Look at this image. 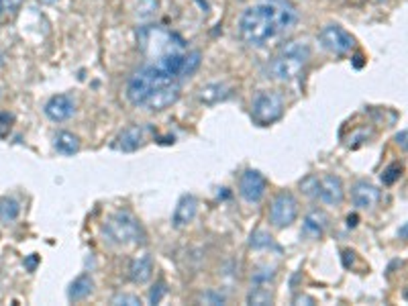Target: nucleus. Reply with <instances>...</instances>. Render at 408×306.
I'll list each match as a JSON object with an SVG mask.
<instances>
[{"instance_id": "1", "label": "nucleus", "mask_w": 408, "mask_h": 306, "mask_svg": "<svg viewBox=\"0 0 408 306\" xmlns=\"http://www.w3.org/2000/svg\"><path fill=\"white\" fill-rule=\"evenodd\" d=\"M296 23V10L284 0H259L239 19V37L247 47H264Z\"/></svg>"}, {"instance_id": "2", "label": "nucleus", "mask_w": 408, "mask_h": 306, "mask_svg": "<svg viewBox=\"0 0 408 306\" xmlns=\"http://www.w3.org/2000/svg\"><path fill=\"white\" fill-rule=\"evenodd\" d=\"M175 76L162 63L160 60H155V63L139 69L137 74L131 76L129 84H127V90H125V96L127 100L133 105V107H143L145 100L162 86H168V84H174Z\"/></svg>"}, {"instance_id": "3", "label": "nucleus", "mask_w": 408, "mask_h": 306, "mask_svg": "<svg viewBox=\"0 0 408 306\" xmlns=\"http://www.w3.org/2000/svg\"><path fill=\"white\" fill-rule=\"evenodd\" d=\"M310 61V47L304 41H290L270 61V76L278 82H294L302 76Z\"/></svg>"}, {"instance_id": "4", "label": "nucleus", "mask_w": 408, "mask_h": 306, "mask_svg": "<svg viewBox=\"0 0 408 306\" xmlns=\"http://www.w3.org/2000/svg\"><path fill=\"white\" fill-rule=\"evenodd\" d=\"M300 188L306 196L321 200L327 206H339L345 198L343 182L335 174H325V176H308L300 182Z\"/></svg>"}, {"instance_id": "5", "label": "nucleus", "mask_w": 408, "mask_h": 306, "mask_svg": "<svg viewBox=\"0 0 408 306\" xmlns=\"http://www.w3.org/2000/svg\"><path fill=\"white\" fill-rule=\"evenodd\" d=\"M105 235L115 245H137L141 241V225L129 212H115L105 223Z\"/></svg>"}, {"instance_id": "6", "label": "nucleus", "mask_w": 408, "mask_h": 306, "mask_svg": "<svg viewBox=\"0 0 408 306\" xmlns=\"http://www.w3.org/2000/svg\"><path fill=\"white\" fill-rule=\"evenodd\" d=\"M284 115V98L276 90H264L253 98L251 117L257 124H272Z\"/></svg>"}, {"instance_id": "7", "label": "nucleus", "mask_w": 408, "mask_h": 306, "mask_svg": "<svg viewBox=\"0 0 408 306\" xmlns=\"http://www.w3.org/2000/svg\"><path fill=\"white\" fill-rule=\"evenodd\" d=\"M298 217V200L292 192H280L270 206V223L276 229H286Z\"/></svg>"}, {"instance_id": "8", "label": "nucleus", "mask_w": 408, "mask_h": 306, "mask_svg": "<svg viewBox=\"0 0 408 306\" xmlns=\"http://www.w3.org/2000/svg\"><path fill=\"white\" fill-rule=\"evenodd\" d=\"M319 43L323 50L335 54V56H345L355 47V39L350 31H345L341 25H327L319 33Z\"/></svg>"}, {"instance_id": "9", "label": "nucleus", "mask_w": 408, "mask_h": 306, "mask_svg": "<svg viewBox=\"0 0 408 306\" xmlns=\"http://www.w3.org/2000/svg\"><path fill=\"white\" fill-rule=\"evenodd\" d=\"M268 180L264 178L261 172L257 170H245L241 180H239V194L245 202H259L266 196Z\"/></svg>"}, {"instance_id": "10", "label": "nucleus", "mask_w": 408, "mask_h": 306, "mask_svg": "<svg viewBox=\"0 0 408 306\" xmlns=\"http://www.w3.org/2000/svg\"><path fill=\"white\" fill-rule=\"evenodd\" d=\"M45 115L54 122H63L76 115V100L69 94H56L45 102Z\"/></svg>"}, {"instance_id": "11", "label": "nucleus", "mask_w": 408, "mask_h": 306, "mask_svg": "<svg viewBox=\"0 0 408 306\" xmlns=\"http://www.w3.org/2000/svg\"><path fill=\"white\" fill-rule=\"evenodd\" d=\"M178 98H180V86L174 82V84H168V86L158 88V90L145 100L143 109H147V111H151V113H162V111H166V109H170L172 105H175Z\"/></svg>"}, {"instance_id": "12", "label": "nucleus", "mask_w": 408, "mask_h": 306, "mask_svg": "<svg viewBox=\"0 0 408 306\" xmlns=\"http://www.w3.org/2000/svg\"><path fill=\"white\" fill-rule=\"evenodd\" d=\"M351 200L357 208H363V210H372L378 200H380V190L374 186V184L365 182H357L353 188H351Z\"/></svg>"}, {"instance_id": "13", "label": "nucleus", "mask_w": 408, "mask_h": 306, "mask_svg": "<svg viewBox=\"0 0 408 306\" xmlns=\"http://www.w3.org/2000/svg\"><path fill=\"white\" fill-rule=\"evenodd\" d=\"M143 143H145V127L131 124V127H127V129H122L118 133L115 149L125 151V153H131V151H137Z\"/></svg>"}, {"instance_id": "14", "label": "nucleus", "mask_w": 408, "mask_h": 306, "mask_svg": "<svg viewBox=\"0 0 408 306\" xmlns=\"http://www.w3.org/2000/svg\"><path fill=\"white\" fill-rule=\"evenodd\" d=\"M329 227V217L323 210H310L302 221V235L306 239H321Z\"/></svg>"}, {"instance_id": "15", "label": "nucleus", "mask_w": 408, "mask_h": 306, "mask_svg": "<svg viewBox=\"0 0 408 306\" xmlns=\"http://www.w3.org/2000/svg\"><path fill=\"white\" fill-rule=\"evenodd\" d=\"M196 210H198V200H196L192 194H184V196L178 200L174 217H172V223H174L175 229H182V227H186L188 223H192L194 217H196Z\"/></svg>"}, {"instance_id": "16", "label": "nucleus", "mask_w": 408, "mask_h": 306, "mask_svg": "<svg viewBox=\"0 0 408 306\" xmlns=\"http://www.w3.org/2000/svg\"><path fill=\"white\" fill-rule=\"evenodd\" d=\"M153 276V259L151 255L143 253V255H137L131 265H129V278L133 284H147Z\"/></svg>"}, {"instance_id": "17", "label": "nucleus", "mask_w": 408, "mask_h": 306, "mask_svg": "<svg viewBox=\"0 0 408 306\" xmlns=\"http://www.w3.org/2000/svg\"><path fill=\"white\" fill-rule=\"evenodd\" d=\"M231 94V88L223 82H213V84H206L198 90V100L202 105H219L223 102L227 96Z\"/></svg>"}, {"instance_id": "18", "label": "nucleus", "mask_w": 408, "mask_h": 306, "mask_svg": "<svg viewBox=\"0 0 408 306\" xmlns=\"http://www.w3.org/2000/svg\"><path fill=\"white\" fill-rule=\"evenodd\" d=\"M92 290H94V280H92L88 274H82V276H78V278L72 282V286H69V290H67V298H69L72 303H80V300L88 298V296L92 294Z\"/></svg>"}, {"instance_id": "19", "label": "nucleus", "mask_w": 408, "mask_h": 306, "mask_svg": "<svg viewBox=\"0 0 408 306\" xmlns=\"http://www.w3.org/2000/svg\"><path fill=\"white\" fill-rule=\"evenodd\" d=\"M54 147L61 155H74V153L80 151V139L69 131H59L58 135L54 137Z\"/></svg>"}, {"instance_id": "20", "label": "nucleus", "mask_w": 408, "mask_h": 306, "mask_svg": "<svg viewBox=\"0 0 408 306\" xmlns=\"http://www.w3.org/2000/svg\"><path fill=\"white\" fill-rule=\"evenodd\" d=\"M272 303H274V292L268 286H264V284H255V288L247 296V305L268 306Z\"/></svg>"}, {"instance_id": "21", "label": "nucleus", "mask_w": 408, "mask_h": 306, "mask_svg": "<svg viewBox=\"0 0 408 306\" xmlns=\"http://www.w3.org/2000/svg\"><path fill=\"white\" fill-rule=\"evenodd\" d=\"M19 212H21V206H19V202L14 198H8V196L6 198H0V221L2 223L17 221Z\"/></svg>"}, {"instance_id": "22", "label": "nucleus", "mask_w": 408, "mask_h": 306, "mask_svg": "<svg viewBox=\"0 0 408 306\" xmlns=\"http://www.w3.org/2000/svg\"><path fill=\"white\" fill-rule=\"evenodd\" d=\"M200 65V54L198 52H190V54H184V60H182V69H180V78H188L192 76Z\"/></svg>"}, {"instance_id": "23", "label": "nucleus", "mask_w": 408, "mask_h": 306, "mask_svg": "<svg viewBox=\"0 0 408 306\" xmlns=\"http://www.w3.org/2000/svg\"><path fill=\"white\" fill-rule=\"evenodd\" d=\"M133 10L139 19H149L158 10V0H135Z\"/></svg>"}, {"instance_id": "24", "label": "nucleus", "mask_w": 408, "mask_h": 306, "mask_svg": "<svg viewBox=\"0 0 408 306\" xmlns=\"http://www.w3.org/2000/svg\"><path fill=\"white\" fill-rule=\"evenodd\" d=\"M23 0H0V21L4 19H12L17 14V10L21 8Z\"/></svg>"}, {"instance_id": "25", "label": "nucleus", "mask_w": 408, "mask_h": 306, "mask_svg": "<svg viewBox=\"0 0 408 306\" xmlns=\"http://www.w3.org/2000/svg\"><path fill=\"white\" fill-rule=\"evenodd\" d=\"M111 305L120 306V305H127V306H139L141 305V298H137V296H133V294H117L113 300H111Z\"/></svg>"}, {"instance_id": "26", "label": "nucleus", "mask_w": 408, "mask_h": 306, "mask_svg": "<svg viewBox=\"0 0 408 306\" xmlns=\"http://www.w3.org/2000/svg\"><path fill=\"white\" fill-rule=\"evenodd\" d=\"M200 300L204 303V305H225L227 303V296H223V294H219V292H206V294H202L200 296Z\"/></svg>"}, {"instance_id": "27", "label": "nucleus", "mask_w": 408, "mask_h": 306, "mask_svg": "<svg viewBox=\"0 0 408 306\" xmlns=\"http://www.w3.org/2000/svg\"><path fill=\"white\" fill-rule=\"evenodd\" d=\"M400 172H402V170H400V166H396V164H394V166H390V168L384 172L382 180H384V184H394L398 178H400Z\"/></svg>"}, {"instance_id": "28", "label": "nucleus", "mask_w": 408, "mask_h": 306, "mask_svg": "<svg viewBox=\"0 0 408 306\" xmlns=\"http://www.w3.org/2000/svg\"><path fill=\"white\" fill-rule=\"evenodd\" d=\"M251 245H253V247H270V245H272V237H270L268 233L259 231V233H255V235L251 237Z\"/></svg>"}, {"instance_id": "29", "label": "nucleus", "mask_w": 408, "mask_h": 306, "mask_svg": "<svg viewBox=\"0 0 408 306\" xmlns=\"http://www.w3.org/2000/svg\"><path fill=\"white\" fill-rule=\"evenodd\" d=\"M164 292H166V288H164V284H158V290H155V288L151 290V296H149V303H151V305H158V303L162 300V294H164Z\"/></svg>"}, {"instance_id": "30", "label": "nucleus", "mask_w": 408, "mask_h": 306, "mask_svg": "<svg viewBox=\"0 0 408 306\" xmlns=\"http://www.w3.org/2000/svg\"><path fill=\"white\" fill-rule=\"evenodd\" d=\"M300 303H308V305H314V298H310V296H296V298H294V305H300Z\"/></svg>"}, {"instance_id": "31", "label": "nucleus", "mask_w": 408, "mask_h": 306, "mask_svg": "<svg viewBox=\"0 0 408 306\" xmlns=\"http://www.w3.org/2000/svg\"><path fill=\"white\" fill-rule=\"evenodd\" d=\"M35 261H37V257H31V259L27 261V265H29V270H33V267H35Z\"/></svg>"}, {"instance_id": "32", "label": "nucleus", "mask_w": 408, "mask_h": 306, "mask_svg": "<svg viewBox=\"0 0 408 306\" xmlns=\"http://www.w3.org/2000/svg\"><path fill=\"white\" fill-rule=\"evenodd\" d=\"M347 221H350V227H355V225H357V223H355V221H357V217H350Z\"/></svg>"}, {"instance_id": "33", "label": "nucleus", "mask_w": 408, "mask_h": 306, "mask_svg": "<svg viewBox=\"0 0 408 306\" xmlns=\"http://www.w3.org/2000/svg\"><path fill=\"white\" fill-rule=\"evenodd\" d=\"M37 2H41V4H56L58 0H37Z\"/></svg>"}, {"instance_id": "34", "label": "nucleus", "mask_w": 408, "mask_h": 306, "mask_svg": "<svg viewBox=\"0 0 408 306\" xmlns=\"http://www.w3.org/2000/svg\"><path fill=\"white\" fill-rule=\"evenodd\" d=\"M400 235H402V237H408V225L405 229H400Z\"/></svg>"}, {"instance_id": "35", "label": "nucleus", "mask_w": 408, "mask_h": 306, "mask_svg": "<svg viewBox=\"0 0 408 306\" xmlns=\"http://www.w3.org/2000/svg\"><path fill=\"white\" fill-rule=\"evenodd\" d=\"M0 63H2V56H0Z\"/></svg>"}]
</instances>
